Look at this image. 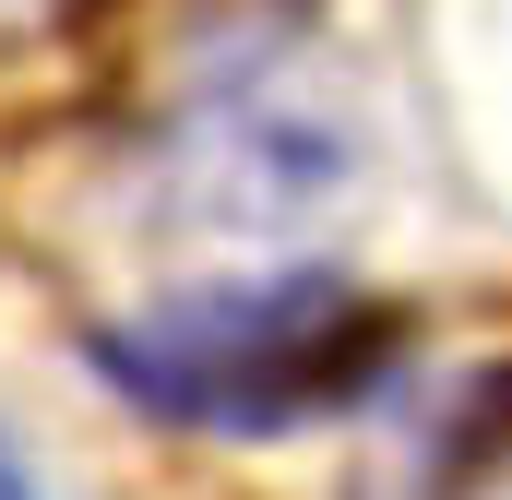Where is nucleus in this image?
<instances>
[{"label":"nucleus","instance_id":"obj_1","mask_svg":"<svg viewBox=\"0 0 512 500\" xmlns=\"http://www.w3.org/2000/svg\"><path fill=\"white\" fill-rule=\"evenodd\" d=\"M393 358H405V310L334 262H274V274L179 286V298L96 322L108 393L167 429H215V441H274V429L346 417L393 381Z\"/></svg>","mask_w":512,"mask_h":500},{"label":"nucleus","instance_id":"obj_2","mask_svg":"<svg viewBox=\"0 0 512 500\" xmlns=\"http://www.w3.org/2000/svg\"><path fill=\"white\" fill-rule=\"evenodd\" d=\"M405 500H512V358L477 370L429 429H417Z\"/></svg>","mask_w":512,"mask_h":500},{"label":"nucleus","instance_id":"obj_3","mask_svg":"<svg viewBox=\"0 0 512 500\" xmlns=\"http://www.w3.org/2000/svg\"><path fill=\"white\" fill-rule=\"evenodd\" d=\"M0 500H36V477H24V453L0 441Z\"/></svg>","mask_w":512,"mask_h":500},{"label":"nucleus","instance_id":"obj_4","mask_svg":"<svg viewBox=\"0 0 512 500\" xmlns=\"http://www.w3.org/2000/svg\"><path fill=\"white\" fill-rule=\"evenodd\" d=\"M36 12H60V0H0V24H36Z\"/></svg>","mask_w":512,"mask_h":500}]
</instances>
